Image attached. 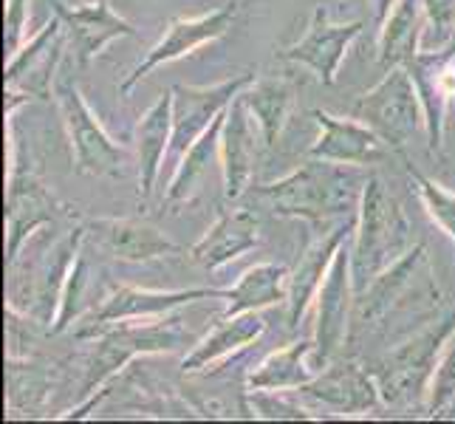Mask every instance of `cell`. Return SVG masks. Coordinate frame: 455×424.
<instances>
[{
	"label": "cell",
	"mask_w": 455,
	"mask_h": 424,
	"mask_svg": "<svg viewBox=\"0 0 455 424\" xmlns=\"http://www.w3.org/2000/svg\"><path fill=\"white\" fill-rule=\"evenodd\" d=\"M365 167L308 159L289 176L252 187L260 204L280 218H300L311 229L354 221L368 184Z\"/></svg>",
	"instance_id": "6da1fadb"
},
{
	"label": "cell",
	"mask_w": 455,
	"mask_h": 424,
	"mask_svg": "<svg viewBox=\"0 0 455 424\" xmlns=\"http://www.w3.org/2000/svg\"><path fill=\"white\" fill-rule=\"evenodd\" d=\"M88 340L93 342V348L83 376L85 396L97 394L100 388H105L139 356L181 351L190 342V332L184 328V320L164 314V317H148V320L108 323L97 328Z\"/></svg>",
	"instance_id": "7a4b0ae2"
},
{
	"label": "cell",
	"mask_w": 455,
	"mask_h": 424,
	"mask_svg": "<svg viewBox=\"0 0 455 424\" xmlns=\"http://www.w3.org/2000/svg\"><path fill=\"white\" fill-rule=\"evenodd\" d=\"M411 246V224H407L402 204L390 196L379 176H371L351 235V266L356 292H363L376 275H382L390 263H396Z\"/></svg>",
	"instance_id": "3957f363"
},
{
	"label": "cell",
	"mask_w": 455,
	"mask_h": 424,
	"mask_svg": "<svg viewBox=\"0 0 455 424\" xmlns=\"http://www.w3.org/2000/svg\"><path fill=\"white\" fill-rule=\"evenodd\" d=\"M66 207L40 179V172L20 162L14 114H6V266L18 260L20 249L35 235L60 218H68Z\"/></svg>",
	"instance_id": "277c9868"
},
{
	"label": "cell",
	"mask_w": 455,
	"mask_h": 424,
	"mask_svg": "<svg viewBox=\"0 0 455 424\" xmlns=\"http://www.w3.org/2000/svg\"><path fill=\"white\" fill-rule=\"evenodd\" d=\"M455 332V314L430 323L419 334L407 337L396 348L382 354L373 365V380L379 385L385 404H425L430 380L435 373L444 345Z\"/></svg>",
	"instance_id": "5b68a950"
},
{
	"label": "cell",
	"mask_w": 455,
	"mask_h": 424,
	"mask_svg": "<svg viewBox=\"0 0 455 424\" xmlns=\"http://www.w3.org/2000/svg\"><path fill=\"white\" fill-rule=\"evenodd\" d=\"M54 102L60 108L62 128L68 136L71 164L76 176L93 179H124L128 172V148L102 128L97 114L85 102L80 85L68 76H57Z\"/></svg>",
	"instance_id": "8992f818"
},
{
	"label": "cell",
	"mask_w": 455,
	"mask_h": 424,
	"mask_svg": "<svg viewBox=\"0 0 455 424\" xmlns=\"http://www.w3.org/2000/svg\"><path fill=\"white\" fill-rule=\"evenodd\" d=\"M351 114L379 133L396 156L407 153L411 141L427 133L425 108H421L413 76L404 66L387 68L371 91L359 93Z\"/></svg>",
	"instance_id": "52a82bcc"
},
{
	"label": "cell",
	"mask_w": 455,
	"mask_h": 424,
	"mask_svg": "<svg viewBox=\"0 0 455 424\" xmlns=\"http://www.w3.org/2000/svg\"><path fill=\"white\" fill-rule=\"evenodd\" d=\"M314 314V359L325 368L328 363L339 359L345 345L354 337V306H356V286H354V266H351V238L339 246L334 255L331 269H328Z\"/></svg>",
	"instance_id": "ba28073f"
},
{
	"label": "cell",
	"mask_w": 455,
	"mask_h": 424,
	"mask_svg": "<svg viewBox=\"0 0 455 424\" xmlns=\"http://www.w3.org/2000/svg\"><path fill=\"white\" fill-rule=\"evenodd\" d=\"M433 266L427 258L425 244H413L407 252L390 263L382 275H376L363 292H356V306H354V334L356 332H371L379 325L387 314L399 311L407 297L421 289V283H430Z\"/></svg>",
	"instance_id": "9c48e42d"
},
{
	"label": "cell",
	"mask_w": 455,
	"mask_h": 424,
	"mask_svg": "<svg viewBox=\"0 0 455 424\" xmlns=\"http://www.w3.org/2000/svg\"><path fill=\"white\" fill-rule=\"evenodd\" d=\"M235 18H238V4H235V0H229V4H224L221 9L198 14V18H172L164 28V35L159 37V43H156L150 52H145V57L136 62L133 71L119 83V93L128 97L133 85L142 83L150 71L198 52L201 45L221 40L232 28Z\"/></svg>",
	"instance_id": "30bf717a"
},
{
	"label": "cell",
	"mask_w": 455,
	"mask_h": 424,
	"mask_svg": "<svg viewBox=\"0 0 455 424\" xmlns=\"http://www.w3.org/2000/svg\"><path fill=\"white\" fill-rule=\"evenodd\" d=\"M198 300H221V289H142V286H114L102 294L100 306L83 320V332L76 337H91L97 328L119 320H148L164 317L181 306Z\"/></svg>",
	"instance_id": "8fae6325"
},
{
	"label": "cell",
	"mask_w": 455,
	"mask_h": 424,
	"mask_svg": "<svg viewBox=\"0 0 455 424\" xmlns=\"http://www.w3.org/2000/svg\"><path fill=\"white\" fill-rule=\"evenodd\" d=\"M255 80L252 71H243L238 76H229L215 85H172V145L184 156L193 148V141L210 131V124L221 116L227 108L241 97L243 88Z\"/></svg>",
	"instance_id": "7c38bea8"
},
{
	"label": "cell",
	"mask_w": 455,
	"mask_h": 424,
	"mask_svg": "<svg viewBox=\"0 0 455 424\" xmlns=\"http://www.w3.org/2000/svg\"><path fill=\"white\" fill-rule=\"evenodd\" d=\"M365 23L363 20H351V23H337L331 18V9L320 4L311 14V23L306 28V35L291 43L289 49H283V60L297 62V66H306L323 85H334L339 66L354 40L363 35Z\"/></svg>",
	"instance_id": "4fadbf2b"
},
{
	"label": "cell",
	"mask_w": 455,
	"mask_h": 424,
	"mask_svg": "<svg viewBox=\"0 0 455 424\" xmlns=\"http://www.w3.org/2000/svg\"><path fill=\"white\" fill-rule=\"evenodd\" d=\"M66 26L54 18L45 23L35 37L20 43L18 49L9 54L6 62V88L20 91L26 97L52 100L54 83L60 76V60L66 49Z\"/></svg>",
	"instance_id": "5bb4252c"
},
{
	"label": "cell",
	"mask_w": 455,
	"mask_h": 424,
	"mask_svg": "<svg viewBox=\"0 0 455 424\" xmlns=\"http://www.w3.org/2000/svg\"><path fill=\"white\" fill-rule=\"evenodd\" d=\"M311 119L320 124V139L308 148V159L354 164V167H376L390 162L396 150L376 133L363 119H345L328 111H311Z\"/></svg>",
	"instance_id": "9a60e30c"
},
{
	"label": "cell",
	"mask_w": 455,
	"mask_h": 424,
	"mask_svg": "<svg viewBox=\"0 0 455 424\" xmlns=\"http://www.w3.org/2000/svg\"><path fill=\"white\" fill-rule=\"evenodd\" d=\"M85 244L122 263H150L181 252L176 241L142 218H88Z\"/></svg>",
	"instance_id": "2e32d148"
},
{
	"label": "cell",
	"mask_w": 455,
	"mask_h": 424,
	"mask_svg": "<svg viewBox=\"0 0 455 424\" xmlns=\"http://www.w3.org/2000/svg\"><path fill=\"white\" fill-rule=\"evenodd\" d=\"M52 6L62 26H66V37L80 68H88L114 40L139 35L133 23H128L122 14L114 12L111 0H91V4L80 6L52 0Z\"/></svg>",
	"instance_id": "e0dca14e"
},
{
	"label": "cell",
	"mask_w": 455,
	"mask_h": 424,
	"mask_svg": "<svg viewBox=\"0 0 455 424\" xmlns=\"http://www.w3.org/2000/svg\"><path fill=\"white\" fill-rule=\"evenodd\" d=\"M291 394L337 413H368L382 402L373 373L365 371L359 363H351V359H345V363L342 359L328 363L308 385L291 390Z\"/></svg>",
	"instance_id": "ac0fdd59"
},
{
	"label": "cell",
	"mask_w": 455,
	"mask_h": 424,
	"mask_svg": "<svg viewBox=\"0 0 455 424\" xmlns=\"http://www.w3.org/2000/svg\"><path fill=\"white\" fill-rule=\"evenodd\" d=\"M354 221H337L328 224L323 229H314V238L306 246V252L297 260L291 269V292H289V328H300L308 308L314 306L320 294V286L331 269L334 255L339 252V246L354 235Z\"/></svg>",
	"instance_id": "d6986e66"
},
{
	"label": "cell",
	"mask_w": 455,
	"mask_h": 424,
	"mask_svg": "<svg viewBox=\"0 0 455 424\" xmlns=\"http://www.w3.org/2000/svg\"><path fill=\"white\" fill-rule=\"evenodd\" d=\"M263 141L260 128L255 116L249 114V108L241 97L227 108L224 131H221V172H224V196L229 201H241L252 190L255 162Z\"/></svg>",
	"instance_id": "ffe728a7"
},
{
	"label": "cell",
	"mask_w": 455,
	"mask_h": 424,
	"mask_svg": "<svg viewBox=\"0 0 455 424\" xmlns=\"http://www.w3.org/2000/svg\"><path fill=\"white\" fill-rule=\"evenodd\" d=\"M260 246V218L249 207L224 210L215 224L190 246V260L201 269H221Z\"/></svg>",
	"instance_id": "44dd1931"
},
{
	"label": "cell",
	"mask_w": 455,
	"mask_h": 424,
	"mask_svg": "<svg viewBox=\"0 0 455 424\" xmlns=\"http://www.w3.org/2000/svg\"><path fill=\"white\" fill-rule=\"evenodd\" d=\"M263 332H266V320L260 311H243L235 314V317H221V323L207 337L193 342V348L181 359V373L184 376L207 373L212 365L246 351L249 345H255L263 337Z\"/></svg>",
	"instance_id": "7402d4cb"
},
{
	"label": "cell",
	"mask_w": 455,
	"mask_h": 424,
	"mask_svg": "<svg viewBox=\"0 0 455 424\" xmlns=\"http://www.w3.org/2000/svg\"><path fill=\"white\" fill-rule=\"evenodd\" d=\"M172 145V88L162 91L148 111L136 122V167L139 196L148 201L162 176L164 156Z\"/></svg>",
	"instance_id": "603a6c76"
},
{
	"label": "cell",
	"mask_w": 455,
	"mask_h": 424,
	"mask_svg": "<svg viewBox=\"0 0 455 424\" xmlns=\"http://www.w3.org/2000/svg\"><path fill=\"white\" fill-rule=\"evenodd\" d=\"M291 269L283 263H255L232 283L221 289V300L227 303L221 317H235L243 311H263L269 306L289 303Z\"/></svg>",
	"instance_id": "cb8c5ba5"
},
{
	"label": "cell",
	"mask_w": 455,
	"mask_h": 424,
	"mask_svg": "<svg viewBox=\"0 0 455 424\" xmlns=\"http://www.w3.org/2000/svg\"><path fill=\"white\" fill-rule=\"evenodd\" d=\"M224 119H227V111L218 116L210 131H204L196 141L193 148L181 156V162L176 167L170 179V187H167V196H164V207L170 212H179L184 204H190L198 190L207 181L210 170L215 162H221V131H224Z\"/></svg>",
	"instance_id": "d4e9b609"
},
{
	"label": "cell",
	"mask_w": 455,
	"mask_h": 424,
	"mask_svg": "<svg viewBox=\"0 0 455 424\" xmlns=\"http://www.w3.org/2000/svg\"><path fill=\"white\" fill-rule=\"evenodd\" d=\"M320 373L314 359V340H297L263 356L246 373V390H297Z\"/></svg>",
	"instance_id": "484cf974"
},
{
	"label": "cell",
	"mask_w": 455,
	"mask_h": 424,
	"mask_svg": "<svg viewBox=\"0 0 455 424\" xmlns=\"http://www.w3.org/2000/svg\"><path fill=\"white\" fill-rule=\"evenodd\" d=\"M450 52V45L442 52H419L411 62H407V71L413 76V85L419 91L421 108H425V122H427V148L433 156H442L444 150V136H447V111H450V100L442 88V62Z\"/></svg>",
	"instance_id": "4316f807"
},
{
	"label": "cell",
	"mask_w": 455,
	"mask_h": 424,
	"mask_svg": "<svg viewBox=\"0 0 455 424\" xmlns=\"http://www.w3.org/2000/svg\"><path fill=\"white\" fill-rule=\"evenodd\" d=\"M421 35H425V6L421 0H396L385 23L379 26V66L396 68L407 66L421 52Z\"/></svg>",
	"instance_id": "83f0119b"
},
{
	"label": "cell",
	"mask_w": 455,
	"mask_h": 424,
	"mask_svg": "<svg viewBox=\"0 0 455 424\" xmlns=\"http://www.w3.org/2000/svg\"><path fill=\"white\" fill-rule=\"evenodd\" d=\"M241 100L246 102L249 114L255 116L260 136H263V148H275L280 136L286 131V122L291 116L294 108V85L283 76H260V80H252Z\"/></svg>",
	"instance_id": "f1b7e54d"
},
{
	"label": "cell",
	"mask_w": 455,
	"mask_h": 424,
	"mask_svg": "<svg viewBox=\"0 0 455 424\" xmlns=\"http://www.w3.org/2000/svg\"><path fill=\"white\" fill-rule=\"evenodd\" d=\"M100 306V300L93 297V286H91V263L85 258V244L76 252V258L71 260V269L66 275V283H62L60 292V303H57V314L49 325V334H66L74 323H83L88 314Z\"/></svg>",
	"instance_id": "f546056e"
},
{
	"label": "cell",
	"mask_w": 455,
	"mask_h": 424,
	"mask_svg": "<svg viewBox=\"0 0 455 424\" xmlns=\"http://www.w3.org/2000/svg\"><path fill=\"white\" fill-rule=\"evenodd\" d=\"M54 388V371L31 356H6V407L9 413L37 411Z\"/></svg>",
	"instance_id": "4dcf8cb0"
},
{
	"label": "cell",
	"mask_w": 455,
	"mask_h": 424,
	"mask_svg": "<svg viewBox=\"0 0 455 424\" xmlns=\"http://www.w3.org/2000/svg\"><path fill=\"white\" fill-rule=\"evenodd\" d=\"M399 159H402V164H404V170H407V176H411V181H413V187H416V193H419L421 204H425V210H427V215H430V221H433L438 229H442V232L447 235V238H450V244L455 246V193H450L442 181L430 179L427 172H421L407 153H402Z\"/></svg>",
	"instance_id": "1f68e13d"
},
{
	"label": "cell",
	"mask_w": 455,
	"mask_h": 424,
	"mask_svg": "<svg viewBox=\"0 0 455 424\" xmlns=\"http://www.w3.org/2000/svg\"><path fill=\"white\" fill-rule=\"evenodd\" d=\"M249 413L266 421H311L314 416L308 404L300 402L291 390H246Z\"/></svg>",
	"instance_id": "d6a6232c"
},
{
	"label": "cell",
	"mask_w": 455,
	"mask_h": 424,
	"mask_svg": "<svg viewBox=\"0 0 455 424\" xmlns=\"http://www.w3.org/2000/svg\"><path fill=\"white\" fill-rule=\"evenodd\" d=\"M425 411L427 419H455V332L447 340L444 354L435 365Z\"/></svg>",
	"instance_id": "836d02e7"
},
{
	"label": "cell",
	"mask_w": 455,
	"mask_h": 424,
	"mask_svg": "<svg viewBox=\"0 0 455 424\" xmlns=\"http://www.w3.org/2000/svg\"><path fill=\"white\" fill-rule=\"evenodd\" d=\"M425 6V35L421 52H442L455 37V0H421Z\"/></svg>",
	"instance_id": "e575fe53"
},
{
	"label": "cell",
	"mask_w": 455,
	"mask_h": 424,
	"mask_svg": "<svg viewBox=\"0 0 455 424\" xmlns=\"http://www.w3.org/2000/svg\"><path fill=\"white\" fill-rule=\"evenodd\" d=\"M28 4L31 0H6V52L9 54L23 43L26 23H28Z\"/></svg>",
	"instance_id": "d590c367"
},
{
	"label": "cell",
	"mask_w": 455,
	"mask_h": 424,
	"mask_svg": "<svg viewBox=\"0 0 455 424\" xmlns=\"http://www.w3.org/2000/svg\"><path fill=\"white\" fill-rule=\"evenodd\" d=\"M396 6V0H373V14H376V23H385V18L390 14V9Z\"/></svg>",
	"instance_id": "8d00e7d4"
}]
</instances>
